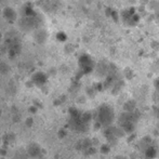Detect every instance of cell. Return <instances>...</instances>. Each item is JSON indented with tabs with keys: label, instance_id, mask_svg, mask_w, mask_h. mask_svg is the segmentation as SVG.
Segmentation results:
<instances>
[{
	"label": "cell",
	"instance_id": "obj_1",
	"mask_svg": "<svg viewBox=\"0 0 159 159\" xmlns=\"http://www.w3.org/2000/svg\"><path fill=\"white\" fill-rule=\"evenodd\" d=\"M114 118V114L113 111L109 106H102L98 111V119H100V122L102 125H109L111 121H113Z\"/></svg>",
	"mask_w": 159,
	"mask_h": 159
},
{
	"label": "cell",
	"instance_id": "obj_2",
	"mask_svg": "<svg viewBox=\"0 0 159 159\" xmlns=\"http://www.w3.org/2000/svg\"><path fill=\"white\" fill-rule=\"evenodd\" d=\"M93 61L91 59L90 55L88 54H82L81 57H79V66L81 68V70L84 73H90L93 69Z\"/></svg>",
	"mask_w": 159,
	"mask_h": 159
},
{
	"label": "cell",
	"instance_id": "obj_3",
	"mask_svg": "<svg viewBox=\"0 0 159 159\" xmlns=\"http://www.w3.org/2000/svg\"><path fill=\"white\" fill-rule=\"evenodd\" d=\"M27 155L33 159H36V158L38 159L41 157V148H40L39 145L36 144V143H32V144L28 145Z\"/></svg>",
	"mask_w": 159,
	"mask_h": 159
},
{
	"label": "cell",
	"instance_id": "obj_4",
	"mask_svg": "<svg viewBox=\"0 0 159 159\" xmlns=\"http://www.w3.org/2000/svg\"><path fill=\"white\" fill-rule=\"evenodd\" d=\"M33 81L35 84L37 86H42L47 82V76L44 75L43 73L39 71V73H36L35 75L33 76Z\"/></svg>",
	"mask_w": 159,
	"mask_h": 159
},
{
	"label": "cell",
	"instance_id": "obj_5",
	"mask_svg": "<svg viewBox=\"0 0 159 159\" xmlns=\"http://www.w3.org/2000/svg\"><path fill=\"white\" fill-rule=\"evenodd\" d=\"M3 15L8 21H14V20L16 19V13L11 8H7L6 10L3 11Z\"/></svg>",
	"mask_w": 159,
	"mask_h": 159
},
{
	"label": "cell",
	"instance_id": "obj_6",
	"mask_svg": "<svg viewBox=\"0 0 159 159\" xmlns=\"http://www.w3.org/2000/svg\"><path fill=\"white\" fill-rule=\"evenodd\" d=\"M151 9H154V10H157V9H159V2L156 1V0H153V1L151 2Z\"/></svg>",
	"mask_w": 159,
	"mask_h": 159
},
{
	"label": "cell",
	"instance_id": "obj_7",
	"mask_svg": "<svg viewBox=\"0 0 159 159\" xmlns=\"http://www.w3.org/2000/svg\"><path fill=\"white\" fill-rule=\"evenodd\" d=\"M109 17H111V19H113L115 22H118V13L116 12V11L111 10V16H109Z\"/></svg>",
	"mask_w": 159,
	"mask_h": 159
},
{
	"label": "cell",
	"instance_id": "obj_8",
	"mask_svg": "<svg viewBox=\"0 0 159 159\" xmlns=\"http://www.w3.org/2000/svg\"><path fill=\"white\" fill-rule=\"evenodd\" d=\"M155 87H156V88H157L158 90H159V78H158V79L155 81Z\"/></svg>",
	"mask_w": 159,
	"mask_h": 159
},
{
	"label": "cell",
	"instance_id": "obj_9",
	"mask_svg": "<svg viewBox=\"0 0 159 159\" xmlns=\"http://www.w3.org/2000/svg\"><path fill=\"white\" fill-rule=\"evenodd\" d=\"M1 38H2V36H1V34H0V40H1Z\"/></svg>",
	"mask_w": 159,
	"mask_h": 159
},
{
	"label": "cell",
	"instance_id": "obj_10",
	"mask_svg": "<svg viewBox=\"0 0 159 159\" xmlns=\"http://www.w3.org/2000/svg\"><path fill=\"white\" fill-rule=\"evenodd\" d=\"M0 115H1V108H0Z\"/></svg>",
	"mask_w": 159,
	"mask_h": 159
}]
</instances>
